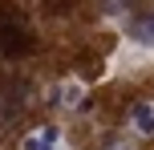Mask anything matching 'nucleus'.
Masks as SVG:
<instances>
[{
    "mask_svg": "<svg viewBox=\"0 0 154 150\" xmlns=\"http://www.w3.org/2000/svg\"><path fill=\"white\" fill-rule=\"evenodd\" d=\"M32 32L24 29V16L20 8L12 4H0V57L4 61H16V57H29L32 53Z\"/></svg>",
    "mask_w": 154,
    "mask_h": 150,
    "instance_id": "obj_1",
    "label": "nucleus"
},
{
    "mask_svg": "<svg viewBox=\"0 0 154 150\" xmlns=\"http://www.w3.org/2000/svg\"><path fill=\"white\" fill-rule=\"evenodd\" d=\"M130 37L142 45H154V16H134L130 20Z\"/></svg>",
    "mask_w": 154,
    "mask_h": 150,
    "instance_id": "obj_2",
    "label": "nucleus"
},
{
    "mask_svg": "<svg viewBox=\"0 0 154 150\" xmlns=\"http://www.w3.org/2000/svg\"><path fill=\"white\" fill-rule=\"evenodd\" d=\"M134 126H138L142 134H154V106H138V110H134Z\"/></svg>",
    "mask_w": 154,
    "mask_h": 150,
    "instance_id": "obj_3",
    "label": "nucleus"
},
{
    "mask_svg": "<svg viewBox=\"0 0 154 150\" xmlns=\"http://www.w3.org/2000/svg\"><path fill=\"white\" fill-rule=\"evenodd\" d=\"M24 150H53V130H45L41 138H29V142H24Z\"/></svg>",
    "mask_w": 154,
    "mask_h": 150,
    "instance_id": "obj_4",
    "label": "nucleus"
},
{
    "mask_svg": "<svg viewBox=\"0 0 154 150\" xmlns=\"http://www.w3.org/2000/svg\"><path fill=\"white\" fill-rule=\"evenodd\" d=\"M109 150H126V146H109Z\"/></svg>",
    "mask_w": 154,
    "mask_h": 150,
    "instance_id": "obj_5",
    "label": "nucleus"
}]
</instances>
